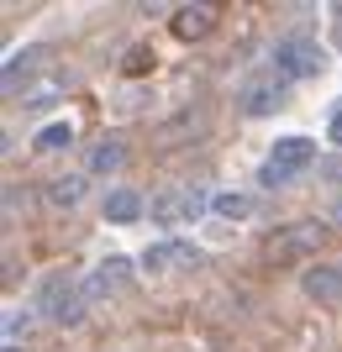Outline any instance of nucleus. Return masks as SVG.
I'll list each match as a JSON object with an SVG mask.
<instances>
[{
  "instance_id": "obj_9",
  "label": "nucleus",
  "mask_w": 342,
  "mask_h": 352,
  "mask_svg": "<svg viewBox=\"0 0 342 352\" xmlns=\"http://www.w3.org/2000/svg\"><path fill=\"white\" fill-rule=\"evenodd\" d=\"M85 195H89V174H85V168L47 179V206H53V210H79V206H85Z\"/></svg>"
},
{
  "instance_id": "obj_16",
  "label": "nucleus",
  "mask_w": 342,
  "mask_h": 352,
  "mask_svg": "<svg viewBox=\"0 0 342 352\" xmlns=\"http://www.w3.org/2000/svg\"><path fill=\"white\" fill-rule=\"evenodd\" d=\"M74 142V121L69 116H58V121H47L43 132L32 137V147H37V153H63V147Z\"/></svg>"
},
{
  "instance_id": "obj_18",
  "label": "nucleus",
  "mask_w": 342,
  "mask_h": 352,
  "mask_svg": "<svg viewBox=\"0 0 342 352\" xmlns=\"http://www.w3.org/2000/svg\"><path fill=\"white\" fill-rule=\"evenodd\" d=\"M121 69H127V74H148V69H153V47H148V43H137L132 53L121 58Z\"/></svg>"
},
{
  "instance_id": "obj_3",
  "label": "nucleus",
  "mask_w": 342,
  "mask_h": 352,
  "mask_svg": "<svg viewBox=\"0 0 342 352\" xmlns=\"http://www.w3.org/2000/svg\"><path fill=\"white\" fill-rule=\"evenodd\" d=\"M211 200L216 195L200 190V184H179V190H158L148 200V216L158 221V226H179V221H200L211 216Z\"/></svg>"
},
{
  "instance_id": "obj_2",
  "label": "nucleus",
  "mask_w": 342,
  "mask_h": 352,
  "mask_svg": "<svg viewBox=\"0 0 342 352\" xmlns=\"http://www.w3.org/2000/svg\"><path fill=\"white\" fill-rule=\"evenodd\" d=\"M316 163V142L311 137H279V142L268 147L264 168H258V184H268V190H279V184H290V179H300L306 168Z\"/></svg>"
},
{
  "instance_id": "obj_8",
  "label": "nucleus",
  "mask_w": 342,
  "mask_h": 352,
  "mask_svg": "<svg viewBox=\"0 0 342 352\" xmlns=\"http://www.w3.org/2000/svg\"><path fill=\"white\" fill-rule=\"evenodd\" d=\"M300 289L321 300V305H342V263H316L300 274Z\"/></svg>"
},
{
  "instance_id": "obj_17",
  "label": "nucleus",
  "mask_w": 342,
  "mask_h": 352,
  "mask_svg": "<svg viewBox=\"0 0 342 352\" xmlns=\"http://www.w3.org/2000/svg\"><path fill=\"white\" fill-rule=\"evenodd\" d=\"M32 321H37V310H11V316H6V347H21V337L32 331Z\"/></svg>"
},
{
  "instance_id": "obj_21",
  "label": "nucleus",
  "mask_w": 342,
  "mask_h": 352,
  "mask_svg": "<svg viewBox=\"0 0 342 352\" xmlns=\"http://www.w3.org/2000/svg\"><path fill=\"white\" fill-rule=\"evenodd\" d=\"M327 216H332V221H337V226H342V195H337V200H332V206H327Z\"/></svg>"
},
{
  "instance_id": "obj_19",
  "label": "nucleus",
  "mask_w": 342,
  "mask_h": 352,
  "mask_svg": "<svg viewBox=\"0 0 342 352\" xmlns=\"http://www.w3.org/2000/svg\"><path fill=\"white\" fill-rule=\"evenodd\" d=\"M63 95V79H43V85L32 89V100H27V111H37V105H47V100H58Z\"/></svg>"
},
{
  "instance_id": "obj_20",
  "label": "nucleus",
  "mask_w": 342,
  "mask_h": 352,
  "mask_svg": "<svg viewBox=\"0 0 342 352\" xmlns=\"http://www.w3.org/2000/svg\"><path fill=\"white\" fill-rule=\"evenodd\" d=\"M327 137H332V142H337V147H342V111H337V116H332V126H327Z\"/></svg>"
},
{
  "instance_id": "obj_14",
  "label": "nucleus",
  "mask_w": 342,
  "mask_h": 352,
  "mask_svg": "<svg viewBox=\"0 0 342 352\" xmlns=\"http://www.w3.org/2000/svg\"><path fill=\"white\" fill-rule=\"evenodd\" d=\"M43 47H27V53H11V63H6V89L11 95H21V79H32V74L43 69Z\"/></svg>"
},
{
  "instance_id": "obj_1",
  "label": "nucleus",
  "mask_w": 342,
  "mask_h": 352,
  "mask_svg": "<svg viewBox=\"0 0 342 352\" xmlns=\"http://www.w3.org/2000/svg\"><path fill=\"white\" fill-rule=\"evenodd\" d=\"M32 310H37L43 321H53V326H79L85 310H89V289H85L79 274L53 268V274H43L37 289H32Z\"/></svg>"
},
{
  "instance_id": "obj_13",
  "label": "nucleus",
  "mask_w": 342,
  "mask_h": 352,
  "mask_svg": "<svg viewBox=\"0 0 342 352\" xmlns=\"http://www.w3.org/2000/svg\"><path fill=\"white\" fill-rule=\"evenodd\" d=\"M121 163H127V147L116 137H100V142L85 153V174H116Z\"/></svg>"
},
{
  "instance_id": "obj_7",
  "label": "nucleus",
  "mask_w": 342,
  "mask_h": 352,
  "mask_svg": "<svg viewBox=\"0 0 342 352\" xmlns=\"http://www.w3.org/2000/svg\"><path fill=\"white\" fill-rule=\"evenodd\" d=\"M284 74H268V79H253V85L242 89V116H274L284 105Z\"/></svg>"
},
{
  "instance_id": "obj_5",
  "label": "nucleus",
  "mask_w": 342,
  "mask_h": 352,
  "mask_svg": "<svg viewBox=\"0 0 342 352\" xmlns=\"http://www.w3.org/2000/svg\"><path fill=\"white\" fill-rule=\"evenodd\" d=\"M274 74H284V79H316V74H321V43H311V37H284V43L274 47Z\"/></svg>"
},
{
  "instance_id": "obj_6",
  "label": "nucleus",
  "mask_w": 342,
  "mask_h": 352,
  "mask_svg": "<svg viewBox=\"0 0 342 352\" xmlns=\"http://www.w3.org/2000/svg\"><path fill=\"white\" fill-rule=\"evenodd\" d=\"M127 284H132V258H127V252H111V258L95 263V274H85L89 300H111V294H121Z\"/></svg>"
},
{
  "instance_id": "obj_22",
  "label": "nucleus",
  "mask_w": 342,
  "mask_h": 352,
  "mask_svg": "<svg viewBox=\"0 0 342 352\" xmlns=\"http://www.w3.org/2000/svg\"><path fill=\"white\" fill-rule=\"evenodd\" d=\"M321 179H342V163H327V174Z\"/></svg>"
},
{
  "instance_id": "obj_23",
  "label": "nucleus",
  "mask_w": 342,
  "mask_h": 352,
  "mask_svg": "<svg viewBox=\"0 0 342 352\" xmlns=\"http://www.w3.org/2000/svg\"><path fill=\"white\" fill-rule=\"evenodd\" d=\"M337 47H342V11H337Z\"/></svg>"
},
{
  "instance_id": "obj_15",
  "label": "nucleus",
  "mask_w": 342,
  "mask_h": 352,
  "mask_svg": "<svg viewBox=\"0 0 342 352\" xmlns=\"http://www.w3.org/2000/svg\"><path fill=\"white\" fill-rule=\"evenodd\" d=\"M211 216L216 221H248L253 216V195L248 190H222L216 200H211Z\"/></svg>"
},
{
  "instance_id": "obj_11",
  "label": "nucleus",
  "mask_w": 342,
  "mask_h": 352,
  "mask_svg": "<svg viewBox=\"0 0 342 352\" xmlns=\"http://www.w3.org/2000/svg\"><path fill=\"white\" fill-rule=\"evenodd\" d=\"M105 221H111V226H132V221H142V210H148V200H142V195L137 190H127V184H116V190L105 195Z\"/></svg>"
},
{
  "instance_id": "obj_24",
  "label": "nucleus",
  "mask_w": 342,
  "mask_h": 352,
  "mask_svg": "<svg viewBox=\"0 0 342 352\" xmlns=\"http://www.w3.org/2000/svg\"><path fill=\"white\" fill-rule=\"evenodd\" d=\"M6 352H21V347H6Z\"/></svg>"
},
{
  "instance_id": "obj_4",
  "label": "nucleus",
  "mask_w": 342,
  "mask_h": 352,
  "mask_svg": "<svg viewBox=\"0 0 342 352\" xmlns=\"http://www.w3.org/2000/svg\"><path fill=\"white\" fill-rule=\"evenodd\" d=\"M321 242H327V226H321V221H290V226H279V232L264 242V252H268V263H295V258L321 252Z\"/></svg>"
},
{
  "instance_id": "obj_12",
  "label": "nucleus",
  "mask_w": 342,
  "mask_h": 352,
  "mask_svg": "<svg viewBox=\"0 0 342 352\" xmlns=\"http://www.w3.org/2000/svg\"><path fill=\"white\" fill-rule=\"evenodd\" d=\"M169 27H174L179 43H195V37H206V32L216 27V6H179Z\"/></svg>"
},
{
  "instance_id": "obj_10",
  "label": "nucleus",
  "mask_w": 342,
  "mask_h": 352,
  "mask_svg": "<svg viewBox=\"0 0 342 352\" xmlns=\"http://www.w3.org/2000/svg\"><path fill=\"white\" fill-rule=\"evenodd\" d=\"M174 263H200V248H195V242H158V248H148L142 252V268H148V274H169V268Z\"/></svg>"
}]
</instances>
